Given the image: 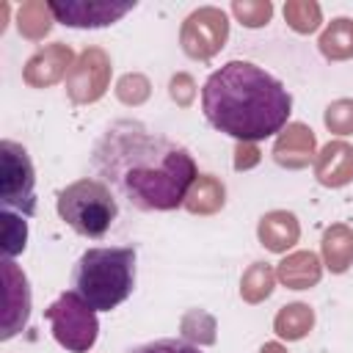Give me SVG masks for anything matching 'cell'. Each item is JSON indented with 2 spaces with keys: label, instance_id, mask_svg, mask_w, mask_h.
<instances>
[{
  "label": "cell",
  "instance_id": "obj_1",
  "mask_svg": "<svg viewBox=\"0 0 353 353\" xmlns=\"http://www.w3.org/2000/svg\"><path fill=\"white\" fill-rule=\"evenodd\" d=\"M91 163L108 188L143 212L176 210L199 176L185 146L132 119L113 121L99 135Z\"/></svg>",
  "mask_w": 353,
  "mask_h": 353
},
{
  "label": "cell",
  "instance_id": "obj_2",
  "mask_svg": "<svg viewBox=\"0 0 353 353\" xmlns=\"http://www.w3.org/2000/svg\"><path fill=\"white\" fill-rule=\"evenodd\" d=\"M207 121L237 143H256L287 127L292 97L270 72L251 61H229L201 88Z\"/></svg>",
  "mask_w": 353,
  "mask_h": 353
},
{
  "label": "cell",
  "instance_id": "obj_3",
  "mask_svg": "<svg viewBox=\"0 0 353 353\" xmlns=\"http://www.w3.org/2000/svg\"><path fill=\"white\" fill-rule=\"evenodd\" d=\"M74 292L97 312L124 303L135 287V248H88L72 270Z\"/></svg>",
  "mask_w": 353,
  "mask_h": 353
},
{
  "label": "cell",
  "instance_id": "obj_4",
  "mask_svg": "<svg viewBox=\"0 0 353 353\" xmlns=\"http://www.w3.org/2000/svg\"><path fill=\"white\" fill-rule=\"evenodd\" d=\"M55 207H58L61 221L83 237H102L119 215L113 190L105 182L88 179V176L66 185L58 193Z\"/></svg>",
  "mask_w": 353,
  "mask_h": 353
},
{
  "label": "cell",
  "instance_id": "obj_5",
  "mask_svg": "<svg viewBox=\"0 0 353 353\" xmlns=\"http://www.w3.org/2000/svg\"><path fill=\"white\" fill-rule=\"evenodd\" d=\"M44 317L52 325V336L61 347L69 353H88L99 336V320L97 309L88 306L74 290L61 292L44 312Z\"/></svg>",
  "mask_w": 353,
  "mask_h": 353
},
{
  "label": "cell",
  "instance_id": "obj_6",
  "mask_svg": "<svg viewBox=\"0 0 353 353\" xmlns=\"http://www.w3.org/2000/svg\"><path fill=\"white\" fill-rule=\"evenodd\" d=\"M0 204L3 210L30 218L36 212V171L22 143H0Z\"/></svg>",
  "mask_w": 353,
  "mask_h": 353
},
{
  "label": "cell",
  "instance_id": "obj_7",
  "mask_svg": "<svg viewBox=\"0 0 353 353\" xmlns=\"http://www.w3.org/2000/svg\"><path fill=\"white\" fill-rule=\"evenodd\" d=\"M229 39V19L215 6H201L190 11L179 28V44L188 58L210 61L215 58Z\"/></svg>",
  "mask_w": 353,
  "mask_h": 353
},
{
  "label": "cell",
  "instance_id": "obj_8",
  "mask_svg": "<svg viewBox=\"0 0 353 353\" xmlns=\"http://www.w3.org/2000/svg\"><path fill=\"white\" fill-rule=\"evenodd\" d=\"M110 55L102 47H85L66 74V94L74 105H91L105 97L110 85Z\"/></svg>",
  "mask_w": 353,
  "mask_h": 353
},
{
  "label": "cell",
  "instance_id": "obj_9",
  "mask_svg": "<svg viewBox=\"0 0 353 353\" xmlns=\"http://www.w3.org/2000/svg\"><path fill=\"white\" fill-rule=\"evenodd\" d=\"M135 8V0L127 3H94V0H58L50 3V11L55 22L69 28H108L119 22L124 14Z\"/></svg>",
  "mask_w": 353,
  "mask_h": 353
},
{
  "label": "cell",
  "instance_id": "obj_10",
  "mask_svg": "<svg viewBox=\"0 0 353 353\" xmlns=\"http://www.w3.org/2000/svg\"><path fill=\"white\" fill-rule=\"evenodd\" d=\"M3 284H6V295H3L0 339H11L25 328L30 317V284H28V276L11 259H3Z\"/></svg>",
  "mask_w": 353,
  "mask_h": 353
},
{
  "label": "cell",
  "instance_id": "obj_11",
  "mask_svg": "<svg viewBox=\"0 0 353 353\" xmlns=\"http://www.w3.org/2000/svg\"><path fill=\"white\" fill-rule=\"evenodd\" d=\"M74 52L69 44L63 41H55V44H47L41 50H36L25 69H22V80L30 85V88H47V85H55L58 80H63L74 63Z\"/></svg>",
  "mask_w": 353,
  "mask_h": 353
},
{
  "label": "cell",
  "instance_id": "obj_12",
  "mask_svg": "<svg viewBox=\"0 0 353 353\" xmlns=\"http://www.w3.org/2000/svg\"><path fill=\"white\" fill-rule=\"evenodd\" d=\"M314 157H317V138H314L312 127H306L301 121H292L276 135L273 160L281 168L298 171V168H306L309 163H314Z\"/></svg>",
  "mask_w": 353,
  "mask_h": 353
},
{
  "label": "cell",
  "instance_id": "obj_13",
  "mask_svg": "<svg viewBox=\"0 0 353 353\" xmlns=\"http://www.w3.org/2000/svg\"><path fill=\"white\" fill-rule=\"evenodd\" d=\"M314 176L323 188H345L353 182V146L347 141H328L314 157Z\"/></svg>",
  "mask_w": 353,
  "mask_h": 353
},
{
  "label": "cell",
  "instance_id": "obj_14",
  "mask_svg": "<svg viewBox=\"0 0 353 353\" xmlns=\"http://www.w3.org/2000/svg\"><path fill=\"white\" fill-rule=\"evenodd\" d=\"M256 237L259 243L273 251V254H284L287 248H292L301 237V223L292 212L287 210H270L259 218L256 223Z\"/></svg>",
  "mask_w": 353,
  "mask_h": 353
},
{
  "label": "cell",
  "instance_id": "obj_15",
  "mask_svg": "<svg viewBox=\"0 0 353 353\" xmlns=\"http://www.w3.org/2000/svg\"><path fill=\"white\" fill-rule=\"evenodd\" d=\"M320 276H323V262L314 251H292L276 268V279L287 290H309L320 281Z\"/></svg>",
  "mask_w": 353,
  "mask_h": 353
},
{
  "label": "cell",
  "instance_id": "obj_16",
  "mask_svg": "<svg viewBox=\"0 0 353 353\" xmlns=\"http://www.w3.org/2000/svg\"><path fill=\"white\" fill-rule=\"evenodd\" d=\"M226 204V188L212 174H199L185 196V210L193 215H215Z\"/></svg>",
  "mask_w": 353,
  "mask_h": 353
},
{
  "label": "cell",
  "instance_id": "obj_17",
  "mask_svg": "<svg viewBox=\"0 0 353 353\" xmlns=\"http://www.w3.org/2000/svg\"><path fill=\"white\" fill-rule=\"evenodd\" d=\"M323 265L331 273H345L353 265V229L347 223H334L323 232Z\"/></svg>",
  "mask_w": 353,
  "mask_h": 353
},
{
  "label": "cell",
  "instance_id": "obj_18",
  "mask_svg": "<svg viewBox=\"0 0 353 353\" xmlns=\"http://www.w3.org/2000/svg\"><path fill=\"white\" fill-rule=\"evenodd\" d=\"M312 328H314V309L309 303H301V301L281 306L273 317V331L287 342L303 339Z\"/></svg>",
  "mask_w": 353,
  "mask_h": 353
},
{
  "label": "cell",
  "instance_id": "obj_19",
  "mask_svg": "<svg viewBox=\"0 0 353 353\" xmlns=\"http://www.w3.org/2000/svg\"><path fill=\"white\" fill-rule=\"evenodd\" d=\"M317 47H320V52L328 61H347V58H353V19L350 17L331 19L328 28L320 33Z\"/></svg>",
  "mask_w": 353,
  "mask_h": 353
},
{
  "label": "cell",
  "instance_id": "obj_20",
  "mask_svg": "<svg viewBox=\"0 0 353 353\" xmlns=\"http://www.w3.org/2000/svg\"><path fill=\"white\" fill-rule=\"evenodd\" d=\"M52 22H55V17L50 11V3H44V0H28L17 11V28L30 41H41L52 30Z\"/></svg>",
  "mask_w": 353,
  "mask_h": 353
},
{
  "label": "cell",
  "instance_id": "obj_21",
  "mask_svg": "<svg viewBox=\"0 0 353 353\" xmlns=\"http://www.w3.org/2000/svg\"><path fill=\"white\" fill-rule=\"evenodd\" d=\"M276 287V270L268 262H254L240 279V298L245 303H262Z\"/></svg>",
  "mask_w": 353,
  "mask_h": 353
},
{
  "label": "cell",
  "instance_id": "obj_22",
  "mask_svg": "<svg viewBox=\"0 0 353 353\" xmlns=\"http://www.w3.org/2000/svg\"><path fill=\"white\" fill-rule=\"evenodd\" d=\"M179 334L190 345H215L218 323L207 309H188L179 320Z\"/></svg>",
  "mask_w": 353,
  "mask_h": 353
},
{
  "label": "cell",
  "instance_id": "obj_23",
  "mask_svg": "<svg viewBox=\"0 0 353 353\" xmlns=\"http://www.w3.org/2000/svg\"><path fill=\"white\" fill-rule=\"evenodd\" d=\"M284 19L295 33H314L323 22V8L314 0H287L284 3Z\"/></svg>",
  "mask_w": 353,
  "mask_h": 353
},
{
  "label": "cell",
  "instance_id": "obj_24",
  "mask_svg": "<svg viewBox=\"0 0 353 353\" xmlns=\"http://www.w3.org/2000/svg\"><path fill=\"white\" fill-rule=\"evenodd\" d=\"M0 221H3V256L6 259H14L28 245V223H25V215L11 212V210H3L0 212Z\"/></svg>",
  "mask_w": 353,
  "mask_h": 353
},
{
  "label": "cell",
  "instance_id": "obj_25",
  "mask_svg": "<svg viewBox=\"0 0 353 353\" xmlns=\"http://www.w3.org/2000/svg\"><path fill=\"white\" fill-rule=\"evenodd\" d=\"M149 94H152V83H149L146 74L130 72V74L119 77V83H116V97H119V102H124V105L138 108V105H143V102L149 99Z\"/></svg>",
  "mask_w": 353,
  "mask_h": 353
},
{
  "label": "cell",
  "instance_id": "obj_26",
  "mask_svg": "<svg viewBox=\"0 0 353 353\" xmlns=\"http://www.w3.org/2000/svg\"><path fill=\"white\" fill-rule=\"evenodd\" d=\"M232 14L245 25V28H262L273 17V3L270 0H234Z\"/></svg>",
  "mask_w": 353,
  "mask_h": 353
},
{
  "label": "cell",
  "instance_id": "obj_27",
  "mask_svg": "<svg viewBox=\"0 0 353 353\" xmlns=\"http://www.w3.org/2000/svg\"><path fill=\"white\" fill-rule=\"evenodd\" d=\"M323 121L334 135H350L353 132V99H334L325 108Z\"/></svg>",
  "mask_w": 353,
  "mask_h": 353
},
{
  "label": "cell",
  "instance_id": "obj_28",
  "mask_svg": "<svg viewBox=\"0 0 353 353\" xmlns=\"http://www.w3.org/2000/svg\"><path fill=\"white\" fill-rule=\"evenodd\" d=\"M168 94H171V99L179 108L193 105V99H196V80L190 74H185V72H176L171 77V83H168Z\"/></svg>",
  "mask_w": 353,
  "mask_h": 353
},
{
  "label": "cell",
  "instance_id": "obj_29",
  "mask_svg": "<svg viewBox=\"0 0 353 353\" xmlns=\"http://www.w3.org/2000/svg\"><path fill=\"white\" fill-rule=\"evenodd\" d=\"M127 353H199V347L190 342H182V339H154V342L138 345Z\"/></svg>",
  "mask_w": 353,
  "mask_h": 353
},
{
  "label": "cell",
  "instance_id": "obj_30",
  "mask_svg": "<svg viewBox=\"0 0 353 353\" xmlns=\"http://www.w3.org/2000/svg\"><path fill=\"white\" fill-rule=\"evenodd\" d=\"M259 163V149H256V143H237L234 146V168L237 171H248V168H254Z\"/></svg>",
  "mask_w": 353,
  "mask_h": 353
},
{
  "label": "cell",
  "instance_id": "obj_31",
  "mask_svg": "<svg viewBox=\"0 0 353 353\" xmlns=\"http://www.w3.org/2000/svg\"><path fill=\"white\" fill-rule=\"evenodd\" d=\"M259 353H287V347H284L281 342H265V345L259 347Z\"/></svg>",
  "mask_w": 353,
  "mask_h": 353
}]
</instances>
